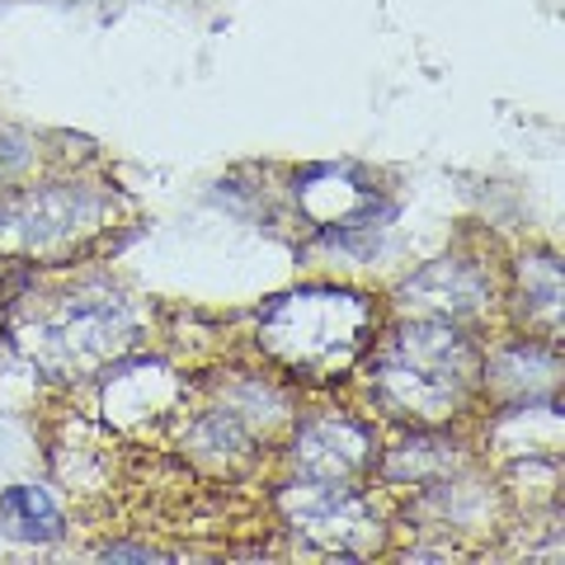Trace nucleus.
Segmentation results:
<instances>
[{
	"label": "nucleus",
	"mask_w": 565,
	"mask_h": 565,
	"mask_svg": "<svg viewBox=\"0 0 565 565\" xmlns=\"http://www.w3.org/2000/svg\"><path fill=\"white\" fill-rule=\"evenodd\" d=\"M373 330V307L344 288H302L274 297L259 316L264 349L307 377H334L359 359Z\"/></svg>",
	"instance_id": "obj_1"
},
{
	"label": "nucleus",
	"mask_w": 565,
	"mask_h": 565,
	"mask_svg": "<svg viewBox=\"0 0 565 565\" xmlns=\"http://www.w3.org/2000/svg\"><path fill=\"white\" fill-rule=\"evenodd\" d=\"M471 349L444 321L405 326L377 359V401L405 419H448L467 401Z\"/></svg>",
	"instance_id": "obj_2"
},
{
	"label": "nucleus",
	"mask_w": 565,
	"mask_h": 565,
	"mask_svg": "<svg viewBox=\"0 0 565 565\" xmlns=\"http://www.w3.org/2000/svg\"><path fill=\"white\" fill-rule=\"evenodd\" d=\"M39 363L47 373H90L132 344V311L118 297H66L57 316L39 321Z\"/></svg>",
	"instance_id": "obj_3"
},
{
	"label": "nucleus",
	"mask_w": 565,
	"mask_h": 565,
	"mask_svg": "<svg viewBox=\"0 0 565 565\" xmlns=\"http://www.w3.org/2000/svg\"><path fill=\"white\" fill-rule=\"evenodd\" d=\"M282 509H288L297 533L321 542L326 552L359 556L377 542V514L359 490H349V481H302L288 490Z\"/></svg>",
	"instance_id": "obj_4"
},
{
	"label": "nucleus",
	"mask_w": 565,
	"mask_h": 565,
	"mask_svg": "<svg viewBox=\"0 0 565 565\" xmlns=\"http://www.w3.org/2000/svg\"><path fill=\"white\" fill-rule=\"evenodd\" d=\"M99 203L85 189H33L0 203V241H14L24 250H62L76 236L95 232Z\"/></svg>",
	"instance_id": "obj_5"
},
{
	"label": "nucleus",
	"mask_w": 565,
	"mask_h": 565,
	"mask_svg": "<svg viewBox=\"0 0 565 565\" xmlns=\"http://www.w3.org/2000/svg\"><path fill=\"white\" fill-rule=\"evenodd\" d=\"M401 302L415 307L424 316H438V321H457V316L481 311L486 302V278L462 259H438L424 274H415L401 288Z\"/></svg>",
	"instance_id": "obj_6"
},
{
	"label": "nucleus",
	"mask_w": 565,
	"mask_h": 565,
	"mask_svg": "<svg viewBox=\"0 0 565 565\" xmlns=\"http://www.w3.org/2000/svg\"><path fill=\"white\" fill-rule=\"evenodd\" d=\"M367 462V434L349 419H316L297 438L302 481H349Z\"/></svg>",
	"instance_id": "obj_7"
},
{
	"label": "nucleus",
	"mask_w": 565,
	"mask_h": 565,
	"mask_svg": "<svg viewBox=\"0 0 565 565\" xmlns=\"http://www.w3.org/2000/svg\"><path fill=\"white\" fill-rule=\"evenodd\" d=\"M490 373H494V386H500V392H509V396H519V401L533 405L546 392V386L556 382V359L546 349H537V344H519V349L500 353Z\"/></svg>",
	"instance_id": "obj_8"
},
{
	"label": "nucleus",
	"mask_w": 565,
	"mask_h": 565,
	"mask_svg": "<svg viewBox=\"0 0 565 565\" xmlns=\"http://www.w3.org/2000/svg\"><path fill=\"white\" fill-rule=\"evenodd\" d=\"M0 519H6V527L14 537L24 542H47L62 533V514L57 504H52L47 490H33V486H10L6 494H0Z\"/></svg>",
	"instance_id": "obj_9"
},
{
	"label": "nucleus",
	"mask_w": 565,
	"mask_h": 565,
	"mask_svg": "<svg viewBox=\"0 0 565 565\" xmlns=\"http://www.w3.org/2000/svg\"><path fill=\"white\" fill-rule=\"evenodd\" d=\"M523 282H527V307L542 316L546 330H556V321H561V269H556V259H527Z\"/></svg>",
	"instance_id": "obj_10"
},
{
	"label": "nucleus",
	"mask_w": 565,
	"mask_h": 565,
	"mask_svg": "<svg viewBox=\"0 0 565 565\" xmlns=\"http://www.w3.org/2000/svg\"><path fill=\"white\" fill-rule=\"evenodd\" d=\"M109 556H114V561H147L151 552H137V546H114Z\"/></svg>",
	"instance_id": "obj_11"
}]
</instances>
